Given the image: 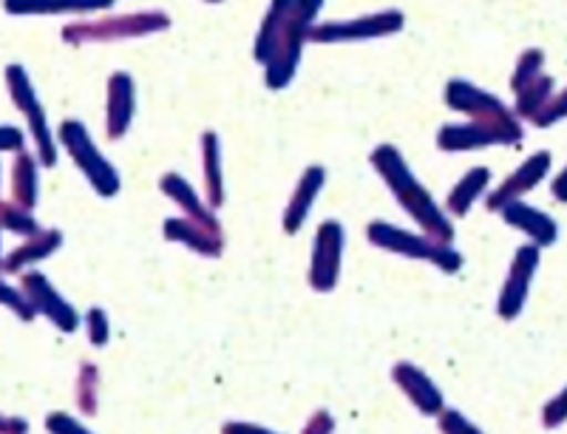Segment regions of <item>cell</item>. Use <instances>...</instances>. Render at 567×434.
<instances>
[{"instance_id": "cell-25", "label": "cell", "mask_w": 567, "mask_h": 434, "mask_svg": "<svg viewBox=\"0 0 567 434\" xmlns=\"http://www.w3.org/2000/svg\"><path fill=\"white\" fill-rule=\"evenodd\" d=\"M488 182H491L488 168L468 170V174L457 182V188L452 190V196H449V210H452L454 216L468 214L471 205H474V202L480 199V194L488 188Z\"/></svg>"}, {"instance_id": "cell-16", "label": "cell", "mask_w": 567, "mask_h": 434, "mask_svg": "<svg viewBox=\"0 0 567 434\" xmlns=\"http://www.w3.org/2000/svg\"><path fill=\"white\" fill-rule=\"evenodd\" d=\"M503 219L508 221L511 227H519L523 234H528L536 247H550L556 241V236H559V225H556L545 210L530 208V205H525V202L519 199L505 205Z\"/></svg>"}, {"instance_id": "cell-1", "label": "cell", "mask_w": 567, "mask_h": 434, "mask_svg": "<svg viewBox=\"0 0 567 434\" xmlns=\"http://www.w3.org/2000/svg\"><path fill=\"white\" fill-rule=\"evenodd\" d=\"M372 165L378 168V174L383 176V182H386L389 188H392L394 199L403 205V210L423 227V234L452 245L454 225L449 221V216H443V210L437 208V202L432 199V194L414 179V174L409 170L406 159L400 156V151L394 148V145L374 148Z\"/></svg>"}, {"instance_id": "cell-14", "label": "cell", "mask_w": 567, "mask_h": 434, "mask_svg": "<svg viewBox=\"0 0 567 434\" xmlns=\"http://www.w3.org/2000/svg\"><path fill=\"white\" fill-rule=\"evenodd\" d=\"M548 170H550L548 151H539V154L528 156V159H525V163L519 165V168H516L514 174H511L508 179H505L503 185L488 196V210H503L508 202L519 199V196H525L528 190H534L536 185L548 176Z\"/></svg>"}, {"instance_id": "cell-5", "label": "cell", "mask_w": 567, "mask_h": 434, "mask_svg": "<svg viewBox=\"0 0 567 434\" xmlns=\"http://www.w3.org/2000/svg\"><path fill=\"white\" fill-rule=\"evenodd\" d=\"M523 143V125L516 114L496 120H471V123L443 125L437 134L440 151H480L491 145Z\"/></svg>"}, {"instance_id": "cell-11", "label": "cell", "mask_w": 567, "mask_h": 434, "mask_svg": "<svg viewBox=\"0 0 567 434\" xmlns=\"http://www.w3.org/2000/svg\"><path fill=\"white\" fill-rule=\"evenodd\" d=\"M20 290L27 292V299H29V304L34 307V312H43V316L49 318V321H52L58 330H63V332L78 330V324H80L78 310H74V307H71L69 301H65L63 296L54 290L52 281L45 279L43 272H38V270L27 272V276H23V281H20Z\"/></svg>"}, {"instance_id": "cell-7", "label": "cell", "mask_w": 567, "mask_h": 434, "mask_svg": "<svg viewBox=\"0 0 567 434\" xmlns=\"http://www.w3.org/2000/svg\"><path fill=\"white\" fill-rule=\"evenodd\" d=\"M7 89L14 108L27 117L29 131H32L34 136V148H38L40 163H43L45 168H54V165H58V145H54V134L52 128H49V120H45V111L38 100V91H34L32 80H29L23 65L18 63L7 65Z\"/></svg>"}, {"instance_id": "cell-9", "label": "cell", "mask_w": 567, "mask_h": 434, "mask_svg": "<svg viewBox=\"0 0 567 434\" xmlns=\"http://www.w3.org/2000/svg\"><path fill=\"white\" fill-rule=\"evenodd\" d=\"M341 256H343V227L341 221L329 219L318 227L316 250H312L310 265V285L318 292L336 290L338 276H341Z\"/></svg>"}, {"instance_id": "cell-20", "label": "cell", "mask_w": 567, "mask_h": 434, "mask_svg": "<svg viewBox=\"0 0 567 434\" xmlns=\"http://www.w3.org/2000/svg\"><path fill=\"white\" fill-rule=\"evenodd\" d=\"M60 245H63V234L60 230H38L34 236H27V241L3 259V270L20 272L27 265L49 259Z\"/></svg>"}, {"instance_id": "cell-36", "label": "cell", "mask_w": 567, "mask_h": 434, "mask_svg": "<svg viewBox=\"0 0 567 434\" xmlns=\"http://www.w3.org/2000/svg\"><path fill=\"white\" fill-rule=\"evenodd\" d=\"M45 426L52 428V432H85V426L74 423L69 415H49Z\"/></svg>"}, {"instance_id": "cell-23", "label": "cell", "mask_w": 567, "mask_h": 434, "mask_svg": "<svg viewBox=\"0 0 567 434\" xmlns=\"http://www.w3.org/2000/svg\"><path fill=\"white\" fill-rule=\"evenodd\" d=\"M12 202L27 210L38 205V165L27 151H18V159L12 165Z\"/></svg>"}, {"instance_id": "cell-4", "label": "cell", "mask_w": 567, "mask_h": 434, "mask_svg": "<svg viewBox=\"0 0 567 434\" xmlns=\"http://www.w3.org/2000/svg\"><path fill=\"white\" fill-rule=\"evenodd\" d=\"M367 234L372 245L383 247V250H392L398 256H406V259L432 261L434 267H440L445 272H457L463 267V256L449 241L409 234V230H400V227L386 225V221H372Z\"/></svg>"}, {"instance_id": "cell-13", "label": "cell", "mask_w": 567, "mask_h": 434, "mask_svg": "<svg viewBox=\"0 0 567 434\" xmlns=\"http://www.w3.org/2000/svg\"><path fill=\"white\" fill-rule=\"evenodd\" d=\"M136 111V85L128 72H114L109 80V103H105V134L109 140H123L131 128Z\"/></svg>"}, {"instance_id": "cell-15", "label": "cell", "mask_w": 567, "mask_h": 434, "mask_svg": "<svg viewBox=\"0 0 567 434\" xmlns=\"http://www.w3.org/2000/svg\"><path fill=\"white\" fill-rule=\"evenodd\" d=\"M392 378L400 390H403V395H406L423 415H440V409H443V392L434 386V381L425 375L423 370H417L414 363H398L392 370Z\"/></svg>"}, {"instance_id": "cell-24", "label": "cell", "mask_w": 567, "mask_h": 434, "mask_svg": "<svg viewBox=\"0 0 567 434\" xmlns=\"http://www.w3.org/2000/svg\"><path fill=\"white\" fill-rule=\"evenodd\" d=\"M202 154H205V188L210 208H221L225 202V179H221V151H219V136L207 131L202 136Z\"/></svg>"}, {"instance_id": "cell-28", "label": "cell", "mask_w": 567, "mask_h": 434, "mask_svg": "<svg viewBox=\"0 0 567 434\" xmlns=\"http://www.w3.org/2000/svg\"><path fill=\"white\" fill-rule=\"evenodd\" d=\"M542 69H545V52H542V49H525V52L519 54V60H516L514 74H511V89H525L530 80L539 78Z\"/></svg>"}, {"instance_id": "cell-6", "label": "cell", "mask_w": 567, "mask_h": 434, "mask_svg": "<svg viewBox=\"0 0 567 434\" xmlns=\"http://www.w3.org/2000/svg\"><path fill=\"white\" fill-rule=\"evenodd\" d=\"M60 143L65 145V151L71 154L74 165L83 170L85 179L91 182V188L97 190L100 196H116L120 194V174L114 170V165L105 159L103 154L97 151L94 140H91L89 128L78 120H65L60 125Z\"/></svg>"}, {"instance_id": "cell-3", "label": "cell", "mask_w": 567, "mask_h": 434, "mask_svg": "<svg viewBox=\"0 0 567 434\" xmlns=\"http://www.w3.org/2000/svg\"><path fill=\"white\" fill-rule=\"evenodd\" d=\"M171 29V18L159 9L131 14H109V18L78 20L63 29V43L91 45V43H120V40L148 38Z\"/></svg>"}, {"instance_id": "cell-12", "label": "cell", "mask_w": 567, "mask_h": 434, "mask_svg": "<svg viewBox=\"0 0 567 434\" xmlns=\"http://www.w3.org/2000/svg\"><path fill=\"white\" fill-rule=\"evenodd\" d=\"M445 105L471 120H496L514 114L503 100L488 94V91L477 89L468 80H452V83L445 85Z\"/></svg>"}, {"instance_id": "cell-30", "label": "cell", "mask_w": 567, "mask_h": 434, "mask_svg": "<svg viewBox=\"0 0 567 434\" xmlns=\"http://www.w3.org/2000/svg\"><path fill=\"white\" fill-rule=\"evenodd\" d=\"M0 304L9 307V310H12L20 321H32V318L38 316V312H34V307L29 304L27 292L18 290V287H12V285H7L3 279H0Z\"/></svg>"}, {"instance_id": "cell-40", "label": "cell", "mask_w": 567, "mask_h": 434, "mask_svg": "<svg viewBox=\"0 0 567 434\" xmlns=\"http://www.w3.org/2000/svg\"><path fill=\"white\" fill-rule=\"evenodd\" d=\"M205 3H221V0H205Z\"/></svg>"}, {"instance_id": "cell-10", "label": "cell", "mask_w": 567, "mask_h": 434, "mask_svg": "<svg viewBox=\"0 0 567 434\" xmlns=\"http://www.w3.org/2000/svg\"><path fill=\"white\" fill-rule=\"evenodd\" d=\"M536 267H539V247L530 241V245L519 247L514 261H511L508 279H505L503 292H499V318L514 321L523 312L525 301H528L530 281L536 276Z\"/></svg>"}, {"instance_id": "cell-38", "label": "cell", "mask_w": 567, "mask_h": 434, "mask_svg": "<svg viewBox=\"0 0 567 434\" xmlns=\"http://www.w3.org/2000/svg\"><path fill=\"white\" fill-rule=\"evenodd\" d=\"M550 190H554L556 199H559V202H567V168L561 170L559 176H556V179H554V188H550Z\"/></svg>"}, {"instance_id": "cell-33", "label": "cell", "mask_w": 567, "mask_h": 434, "mask_svg": "<svg viewBox=\"0 0 567 434\" xmlns=\"http://www.w3.org/2000/svg\"><path fill=\"white\" fill-rule=\"evenodd\" d=\"M567 421V386L548 403V406L542 409V423L545 428H556Z\"/></svg>"}, {"instance_id": "cell-21", "label": "cell", "mask_w": 567, "mask_h": 434, "mask_svg": "<svg viewBox=\"0 0 567 434\" xmlns=\"http://www.w3.org/2000/svg\"><path fill=\"white\" fill-rule=\"evenodd\" d=\"M292 0H270V7H267L265 20H261V27H258L256 43H252V58L256 63H267L276 49L278 38H281L284 20H287V12H290Z\"/></svg>"}, {"instance_id": "cell-22", "label": "cell", "mask_w": 567, "mask_h": 434, "mask_svg": "<svg viewBox=\"0 0 567 434\" xmlns=\"http://www.w3.org/2000/svg\"><path fill=\"white\" fill-rule=\"evenodd\" d=\"M159 188L165 190V194H168L171 199H174L182 210H185L187 219L202 221V225H207V227H219V221H216V216L210 214V208H205V205H202L199 196H196L194 188H190V182L182 179L179 174H165V176H162Z\"/></svg>"}, {"instance_id": "cell-27", "label": "cell", "mask_w": 567, "mask_h": 434, "mask_svg": "<svg viewBox=\"0 0 567 434\" xmlns=\"http://www.w3.org/2000/svg\"><path fill=\"white\" fill-rule=\"evenodd\" d=\"M97 390H100V375L94 363H80L78 375V406L83 415H94L97 412Z\"/></svg>"}, {"instance_id": "cell-32", "label": "cell", "mask_w": 567, "mask_h": 434, "mask_svg": "<svg viewBox=\"0 0 567 434\" xmlns=\"http://www.w3.org/2000/svg\"><path fill=\"white\" fill-rule=\"evenodd\" d=\"M85 321H89L91 344H94V347L109 344V316H105L100 307H91L89 316H85Z\"/></svg>"}, {"instance_id": "cell-29", "label": "cell", "mask_w": 567, "mask_h": 434, "mask_svg": "<svg viewBox=\"0 0 567 434\" xmlns=\"http://www.w3.org/2000/svg\"><path fill=\"white\" fill-rule=\"evenodd\" d=\"M0 225L7 227V230H12V234L23 236V239H27V236H34L40 230L32 210L20 208V205H14V202H9V205L0 202Z\"/></svg>"}, {"instance_id": "cell-37", "label": "cell", "mask_w": 567, "mask_h": 434, "mask_svg": "<svg viewBox=\"0 0 567 434\" xmlns=\"http://www.w3.org/2000/svg\"><path fill=\"white\" fill-rule=\"evenodd\" d=\"M27 421L20 417H0V432H27Z\"/></svg>"}, {"instance_id": "cell-18", "label": "cell", "mask_w": 567, "mask_h": 434, "mask_svg": "<svg viewBox=\"0 0 567 434\" xmlns=\"http://www.w3.org/2000/svg\"><path fill=\"white\" fill-rule=\"evenodd\" d=\"M323 182H327V170L318 168V165L316 168L303 170L296 194H292L290 205L284 210V230H287V234H298V230H301V225L307 221V214H310L318 194H321Z\"/></svg>"}, {"instance_id": "cell-34", "label": "cell", "mask_w": 567, "mask_h": 434, "mask_svg": "<svg viewBox=\"0 0 567 434\" xmlns=\"http://www.w3.org/2000/svg\"><path fill=\"white\" fill-rule=\"evenodd\" d=\"M440 428L443 432H477V426L465 421L460 412H443V409H440Z\"/></svg>"}, {"instance_id": "cell-17", "label": "cell", "mask_w": 567, "mask_h": 434, "mask_svg": "<svg viewBox=\"0 0 567 434\" xmlns=\"http://www.w3.org/2000/svg\"><path fill=\"white\" fill-rule=\"evenodd\" d=\"M165 236L202 256H221V250H225L221 227H207L194 219H168L165 221Z\"/></svg>"}, {"instance_id": "cell-31", "label": "cell", "mask_w": 567, "mask_h": 434, "mask_svg": "<svg viewBox=\"0 0 567 434\" xmlns=\"http://www.w3.org/2000/svg\"><path fill=\"white\" fill-rule=\"evenodd\" d=\"M567 117V89L559 91V94H550V100L539 108V114H536L530 123L539 125V128H548V125L559 123V120Z\"/></svg>"}, {"instance_id": "cell-19", "label": "cell", "mask_w": 567, "mask_h": 434, "mask_svg": "<svg viewBox=\"0 0 567 434\" xmlns=\"http://www.w3.org/2000/svg\"><path fill=\"white\" fill-rule=\"evenodd\" d=\"M116 0H3L9 14H91L105 12Z\"/></svg>"}, {"instance_id": "cell-2", "label": "cell", "mask_w": 567, "mask_h": 434, "mask_svg": "<svg viewBox=\"0 0 567 434\" xmlns=\"http://www.w3.org/2000/svg\"><path fill=\"white\" fill-rule=\"evenodd\" d=\"M321 9L323 0H292L287 20H284L281 38H278L270 60L265 63L267 89L281 91L292 83L298 65H301L303 43H310V32L318 23Z\"/></svg>"}, {"instance_id": "cell-26", "label": "cell", "mask_w": 567, "mask_h": 434, "mask_svg": "<svg viewBox=\"0 0 567 434\" xmlns=\"http://www.w3.org/2000/svg\"><path fill=\"white\" fill-rule=\"evenodd\" d=\"M554 94V78L548 74H539L536 80H530L525 89L516 91V117L534 120L539 114V108L550 100Z\"/></svg>"}, {"instance_id": "cell-8", "label": "cell", "mask_w": 567, "mask_h": 434, "mask_svg": "<svg viewBox=\"0 0 567 434\" xmlns=\"http://www.w3.org/2000/svg\"><path fill=\"white\" fill-rule=\"evenodd\" d=\"M403 23L406 18L398 9H383V12L361 14L352 20H329V23L312 27L310 43H363V40L398 34Z\"/></svg>"}, {"instance_id": "cell-39", "label": "cell", "mask_w": 567, "mask_h": 434, "mask_svg": "<svg viewBox=\"0 0 567 434\" xmlns=\"http://www.w3.org/2000/svg\"><path fill=\"white\" fill-rule=\"evenodd\" d=\"M0 230H3V225H0ZM0 270H3V259H0Z\"/></svg>"}, {"instance_id": "cell-35", "label": "cell", "mask_w": 567, "mask_h": 434, "mask_svg": "<svg viewBox=\"0 0 567 434\" xmlns=\"http://www.w3.org/2000/svg\"><path fill=\"white\" fill-rule=\"evenodd\" d=\"M0 151H23V131L14 125H0Z\"/></svg>"}]
</instances>
